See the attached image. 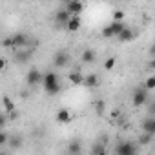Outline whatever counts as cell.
Wrapping results in <instances>:
<instances>
[{"label": "cell", "instance_id": "15", "mask_svg": "<svg viewBox=\"0 0 155 155\" xmlns=\"http://www.w3.org/2000/svg\"><path fill=\"white\" fill-rule=\"evenodd\" d=\"M69 82H71V84H82V82H84V77L81 75L79 69H75V71L69 73Z\"/></svg>", "mask_w": 155, "mask_h": 155}, {"label": "cell", "instance_id": "3", "mask_svg": "<svg viewBox=\"0 0 155 155\" xmlns=\"http://www.w3.org/2000/svg\"><path fill=\"white\" fill-rule=\"evenodd\" d=\"M42 79H44V75H42L37 68H31V69L28 71V75H26L28 86H38V84H42Z\"/></svg>", "mask_w": 155, "mask_h": 155}, {"label": "cell", "instance_id": "5", "mask_svg": "<svg viewBox=\"0 0 155 155\" xmlns=\"http://www.w3.org/2000/svg\"><path fill=\"white\" fill-rule=\"evenodd\" d=\"M31 57H33V51L31 49H15V60L18 62V64H26V62H29L31 60Z\"/></svg>", "mask_w": 155, "mask_h": 155}, {"label": "cell", "instance_id": "16", "mask_svg": "<svg viewBox=\"0 0 155 155\" xmlns=\"http://www.w3.org/2000/svg\"><path fill=\"white\" fill-rule=\"evenodd\" d=\"M110 26H111V29H113V33H115V37H117V35H120V33H122V29L126 28V24H124V20H113V22H111Z\"/></svg>", "mask_w": 155, "mask_h": 155}, {"label": "cell", "instance_id": "29", "mask_svg": "<svg viewBox=\"0 0 155 155\" xmlns=\"http://www.w3.org/2000/svg\"><path fill=\"white\" fill-rule=\"evenodd\" d=\"M113 20H124V11L115 9V11H113Z\"/></svg>", "mask_w": 155, "mask_h": 155}, {"label": "cell", "instance_id": "24", "mask_svg": "<svg viewBox=\"0 0 155 155\" xmlns=\"http://www.w3.org/2000/svg\"><path fill=\"white\" fill-rule=\"evenodd\" d=\"M151 137H153L151 133L144 131V133H142V135L139 137V142H140V144H150V142H151Z\"/></svg>", "mask_w": 155, "mask_h": 155}, {"label": "cell", "instance_id": "12", "mask_svg": "<svg viewBox=\"0 0 155 155\" xmlns=\"http://www.w3.org/2000/svg\"><path fill=\"white\" fill-rule=\"evenodd\" d=\"M135 38V31L133 29H130V28H124L122 29V33L120 35H117V40H120V42H131Z\"/></svg>", "mask_w": 155, "mask_h": 155}, {"label": "cell", "instance_id": "18", "mask_svg": "<svg viewBox=\"0 0 155 155\" xmlns=\"http://www.w3.org/2000/svg\"><path fill=\"white\" fill-rule=\"evenodd\" d=\"M82 62H84V64L95 62V51H93V49H86V51L82 53Z\"/></svg>", "mask_w": 155, "mask_h": 155}, {"label": "cell", "instance_id": "14", "mask_svg": "<svg viewBox=\"0 0 155 155\" xmlns=\"http://www.w3.org/2000/svg\"><path fill=\"white\" fill-rule=\"evenodd\" d=\"M142 131H148L151 135H155V117H148L142 120Z\"/></svg>", "mask_w": 155, "mask_h": 155}, {"label": "cell", "instance_id": "2", "mask_svg": "<svg viewBox=\"0 0 155 155\" xmlns=\"http://www.w3.org/2000/svg\"><path fill=\"white\" fill-rule=\"evenodd\" d=\"M148 91H150V90H146L144 86H142V88H137V90L133 91V95H131V104H133L135 108H140V106H146V104L150 102V97H148Z\"/></svg>", "mask_w": 155, "mask_h": 155}, {"label": "cell", "instance_id": "13", "mask_svg": "<svg viewBox=\"0 0 155 155\" xmlns=\"http://www.w3.org/2000/svg\"><path fill=\"white\" fill-rule=\"evenodd\" d=\"M57 122H62V124H68V122H71V113H69V110H66V108H60V110L57 111Z\"/></svg>", "mask_w": 155, "mask_h": 155}, {"label": "cell", "instance_id": "28", "mask_svg": "<svg viewBox=\"0 0 155 155\" xmlns=\"http://www.w3.org/2000/svg\"><path fill=\"white\" fill-rule=\"evenodd\" d=\"M6 124H8V111H4L2 115H0V128H6Z\"/></svg>", "mask_w": 155, "mask_h": 155}, {"label": "cell", "instance_id": "31", "mask_svg": "<svg viewBox=\"0 0 155 155\" xmlns=\"http://www.w3.org/2000/svg\"><path fill=\"white\" fill-rule=\"evenodd\" d=\"M119 115H120V111H119V110H113V111H111V117H113V119H117Z\"/></svg>", "mask_w": 155, "mask_h": 155}, {"label": "cell", "instance_id": "33", "mask_svg": "<svg viewBox=\"0 0 155 155\" xmlns=\"http://www.w3.org/2000/svg\"><path fill=\"white\" fill-rule=\"evenodd\" d=\"M150 113H151V115H155V104H151V106H150Z\"/></svg>", "mask_w": 155, "mask_h": 155}, {"label": "cell", "instance_id": "8", "mask_svg": "<svg viewBox=\"0 0 155 155\" xmlns=\"http://www.w3.org/2000/svg\"><path fill=\"white\" fill-rule=\"evenodd\" d=\"M66 9H68L71 15H81L82 9H84V4L81 2V0H69V2L66 4Z\"/></svg>", "mask_w": 155, "mask_h": 155}, {"label": "cell", "instance_id": "9", "mask_svg": "<svg viewBox=\"0 0 155 155\" xmlns=\"http://www.w3.org/2000/svg\"><path fill=\"white\" fill-rule=\"evenodd\" d=\"M68 62H69V55H68L66 51H57V53H55L53 64H55L57 68H64V66H68Z\"/></svg>", "mask_w": 155, "mask_h": 155}, {"label": "cell", "instance_id": "30", "mask_svg": "<svg viewBox=\"0 0 155 155\" xmlns=\"http://www.w3.org/2000/svg\"><path fill=\"white\" fill-rule=\"evenodd\" d=\"M148 53H150V57H151V58H155V44L150 48V51H148Z\"/></svg>", "mask_w": 155, "mask_h": 155}, {"label": "cell", "instance_id": "6", "mask_svg": "<svg viewBox=\"0 0 155 155\" xmlns=\"http://www.w3.org/2000/svg\"><path fill=\"white\" fill-rule=\"evenodd\" d=\"M115 153L117 155H133V153H137V148L131 142H120L115 148Z\"/></svg>", "mask_w": 155, "mask_h": 155}, {"label": "cell", "instance_id": "22", "mask_svg": "<svg viewBox=\"0 0 155 155\" xmlns=\"http://www.w3.org/2000/svg\"><path fill=\"white\" fill-rule=\"evenodd\" d=\"M144 88L146 90H155V75L148 77V79L144 81Z\"/></svg>", "mask_w": 155, "mask_h": 155}, {"label": "cell", "instance_id": "7", "mask_svg": "<svg viewBox=\"0 0 155 155\" xmlns=\"http://www.w3.org/2000/svg\"><path fill=\"white\" fill-rule=\"evenodd\" d=\"M69 18H71V13L64 8V9H58L57 11V15H55V22H57V26H64L66 28V24L69 22Z\"/></svg>", "mask_w": 155, "mask_h": 155}, {"label": "cell", "instance_id": "32", "mask_svg": "<svg viewBox=\"0 0 155 155\" xmlns=\"http://www.w3.org/2000/svg\"><path fill=\"white\" fill-rule=\"evenodd\" d=\"M0 68H2V69L6 68V58H0Z\"/></svg>", "mask_w": 155, "mask_h": 155}, {"label": "cell", "instance_id": "11", "mask_svg": "<svg viewBox=\"0 0 155 155\" xmlns=\"http://www.w3.org/2000/svg\"><path fill=\"white\" fill-rule=\"evenodd\" d=\"M82 84L88 86V88H99V86H101V81H99V77H97L95 73H90V75L84 77V82H82Z\"/></svg>", "mask_w": 155, "mask_h": 155}, {"label": "cell", "instance_id": "20", "mask_svg": "<svg viewBox=\"0 0 155 155\" xmlns=\"http://www.w3.org/2000/svg\"><path fill=\"white\" fill-rule=\"evenodd\" d=\"M8 144H9L13 150H18V148L22 146V139H20L18 135H17V137H9V142H8Z\"/></svg>", "mask_w": 155, "mask_h": 155}, {"label": "cell", "instance_id": "23", "mask_svg": "<svg viewBox=\"0 0 155 155\" xmlns=\"http://www.w3.org/2000/svg\"><path fill=\"white\" fill-rule=\"evenodd\" d=\"M115 62H117V58H115V57H110V58L104 62V69H106V71H111V69L115 68Z\"/></svg>", "mask_w": 155, "mask_h": 155}, {"label": "cell", "instance_id": "19", "mask_svg": "<svg viewBox=\"0 0 155 155\" xmlns=\"http://www.w3.org/2000/svg\"><path fill=\"white\" fill-rule=\"evenodd\" d=\"M2 102H4V108H6L4 111H8V113H13V111H15V104L11 102V99H9V97H4V99H2Z\"/></svg>", "mask_w": 155, "mask_h": 155}, {"label": "cell", "instance_id": "17", "mask_svg": "<svg viewBox=\"0 0 155 155\" xmlns=\"http://www.w3.org/2000/svg\"><path fill=\"white\" fill-rule=\"evenodd\" d=\"M68 151H69V153H81V151H82L81 140H77V139H73V140L69 142V146H68Z\"/></svg>", "mask_w": 155, "mask_h": 155}, {"label": "cell", "instance_id": "25", "mask_svg": "<svg viewBox=\"0 0 155 155\" xmlns=\"http://www.w3.org/2000/svg\"><path fill=\"white\" fill-rule=\"evenodd\" d=\"M91 153H99V155H104V153H106V146L102 144V140H101V144H97V146H93V150H91Z\"/></svg>", "mask_w": 155, "mask_h": 155}, {"label": "cell", "instance_id": "4", "mask_svg": "<svg viewBox=\"0 0 155 155\" xmlns=\"http://www.w3.org/2000/svg\"><path fill=\"white\" fill-rule=\"evenodd\" d=\"M11 42H13V49H20V48H26V46H29V42H31V38L26 35V33H15L13 37H11Z\"/></svg>", "mask_w": 155, "mask_h": 155}, {"label": "cell", "instance_id": "27", "mask_svg": "<svg viewBox=\"0 0 155 155\" xmlns=\"http://www.w3.org/2000/svg\"><path fill=\"white\" fill-rule=\"evenodd\" d=\"M104 110H106L104 102H102V101H99V102L95 104V111H97V115H102V113H104Z\"/></svg>", "mask_w": 155, "mask_h": 155}, {"label": "cell", "instance_id": "26", "mask_svg": "<svg viewBox=\"0 0 155 155\" xmlns=\"http://www.w3.org/2000/svg\"><path fill=\"white\" fill-rule=\"evenodd\" d=\"M8 142H9V135L2 130V131H0V146H6Z\"/></svg>", "mask_w": 155, "mask_h": 155}, {"label": "cell", "instance_id": "10", "mask_svg": "<svg viewBox=\"0 0 155 155\" xmlns=\"http://www.w3.org/2000/svg\"><path fill=\"white\" fill-rule=\"evenodd\" d=\"M81 26H82V20H81V17H79V15H71L69 22L66 24V29L73 33V31H79V29H81Z\"/></svg>", "mask_w": 155, "mask_h": 155}, {"label": "cell", "instance_id": "21", "mask_svg": "<svg viewBox=\"0 0 155 155\" xmlns=\"http://www.w3.org/2000/svg\"><path fill=\"white\" fill-rule=\"evenodd\" d=\"M102 37H104V38H115V33H113V29H111L110 24H108L106 28H102Z\"/></svg>", "mask_w": 155, "mask_h": 155}, {"label": "cell", "instance_id": "1", "mask_svg": "<svg viewBox=\"0 0 155 155\" xmlns=\"http://www.w3.org/2000/svg\"><path fill=\"white\" fill-rule=\"evenodd\" d=\"M42 86H44V90H46V93H48V95H57V93H60V90H62L58 77H57L53 71H48V73H44Z\"/></svg>", "mask_w": 155, "mask_h": 155}]
</instances>
